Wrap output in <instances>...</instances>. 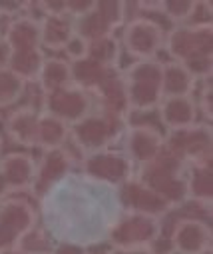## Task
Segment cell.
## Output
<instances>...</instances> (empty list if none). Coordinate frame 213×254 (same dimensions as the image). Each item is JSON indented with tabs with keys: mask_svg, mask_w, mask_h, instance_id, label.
I'll list each match as a JSON object with an SVG mask.
<instances>
[{
	"mask_svg": "<svg viewBox=\"0 0 213 254\" xmlns=\"http://www.w3.org/2000/svg\"><path fill=\"white\" fill-rule=\"evenodd\" d=\"M126 88L128 112H150L162 102V62L133 60L120 74Z\"/></svg>",
	"mask_w": 213,
	"mask_h": 254,
	"instance_id": "6da1fadb",
	"label": "cell"
},
{
	"mask_svg": "<svg viewBox=\"0 0 213 254\" xmlns=\"http://www.w3.org/2000/svg\"><path fill=\"white\" fill-rule=\"evenodd\" d=\"M183 162L170 154L168 150H162L150 164L139 166L137 180L152 188L154 192L164 198L171 208L187 200L185 196V178L181 176Z\"/></svg>",
	"mask_w": 213,
	"mask_h": 254,
	"instance_id": "7a4b0ae2",
	"label": "cell"
},
{
	"mask_svg": "<svg viewBox=\"0 0 213 254\" xmlns=\"http://www.w3.org/2000/svg\"><path fill=\"white\" fill-rule=\"evenodd\" d=\"M164 150L177 156L183 164L211 162V126L193 124L189 128L170 130L164 136Z\"/></svg>",
	"mask_w": 213,
	"mask_h": 254,
	"instance_id": "3957f363",
	"label": "cell"
},
{
	"mask_svg": "<svg viewBox=\"0 0 213 254\" xmlns=\"http://www.w3.org/2000/svg\"><path fill=\"white\" fill-rule=\"evenodd\" d=\"M166 32L160 22L152 18H133L124 24L122 46L133 60H156V54L164 48Z\"/></svg>",
	"mask_w": 213,
	"mask_h": 254,
	"instance_id": "277c9868",
	"label": "cell"
},
{
	"mask_svg": "<svg viewBox=\"0 0 213 254\" xmlns=\"http://www.w3.org/2000/svg\"><path fill=\"white\" fill-rule=\"evenodd\" d=\"M160 232H162L160 218L128 212L122 220L114 224L110 232V242L114 248H124V250L150 248L160 238Z\"/></svg>",
	"mask_w": 213,
	"mask_h": 254,
	"instance_id": "5b68a950",
	"label": "cell"
},
{
	"mask_svg": "<svg viewBox=\"0 0 213 254\" xmlns=\"http://www.w3.org/2000/svg\"><path fill=\"white\" fill-rule=\"evenodd\" d=\"M213 28L211 22H189L175 26L166 38L164 46L171 60L183 62L193 54H211Z\"/></svg>",
	"mask_w": 213,
	"mask_h": 254,
	"instance_id": "8992f818",
	"label": "cell"
},
{
	"mask_svg": "<svg viewBox=\"0 0 213 254\" xmlns=\"http://www.w3.org/2000/svg\"><path fill=\"white\" fill-rule=\"evenodd\" d=\"M44 112L56 116L58 120H62L68 126H74L92 112L90 92L76 84H68L54 92H46L44 94Z\"/></svg>",
	"mask_w": 213,
	"mask_h": 254,
	"instance_id": "52a82bcc",
	"label": "cell"
},
{
	"mask_svg": "<svg viewBox=\"0 0 213 254\" xmlns=\"http://www.w3.org/2000/svg\"><path fill=\"white\" fill-rule=\"evenodd\" d=\"M118 130V118L110 114H88L78 124L70 126V136L78 148L88 156L108 148Z\"/></svg>",
	"mask_w": 213,
	"mask_h": 254,
	"instance_id": "ba28073f",
	"label": "cell"
},
{
	"mask_svg": "<svg viewBox=\"0 0 213 254\" xmlns=\"http://www.w3.org/2000/svg\"><path fill=\"white\" fill-rule=\"evenodd\" d=\"M36 228V212L26 200H4L0 204V248L18 246Z\"/></svg>",
	"mask_w": 213,
	"mask_h": 254,
	"instance_id": "9c48e42d",
	"label": "cell"
},
{
	"mask_svg": "<svg viewBox=\"0 0 213 254\" xmlns=\"http://www.w3.org/2000/svg\"><path fill=\"white\" fill-rule=\"evenodd\" d=\"M84 172L92 180L122 186L131 178V162L124 152H112V150H102L96 154L84 156Z\"/></svg>",
	"mask_w": 213,
	"mask_h": 254,
	"instance_id": "30bf717a",
	"label": "cell"
},
{
	"mask_svg": "<svg viewBox=\"0 0 213 254\" xmlns=\"http://www.w3.org/2000/svg\"><path fill=\"white\" fill-rule=\"evenodd\" d=\"M124 148L131 164L146 166L164 150V134L152 124H133L126 130Z\"/></svg>",
	"mask_w": 213,
	"mask_h": 254,
	"instance_id": "8fae6325",
	"label": "cell"
},
{
	"mask_svg": "<svg viewBox=\"0 0 213 254\" xmlns=\"http://www.w3.org/2000/svg\"><path fill=\"white\" fill-rule=\"evenodd\" d=\"M120 196H122V202L126 204L128 212H131V214L162 218L164 214H168L171 210V206L164 198H160L152 188L141 184L137 178H129L128 182L122 184Z\"/></svg>",
	"mask_w": 213,
	"mask_h": 254,
	"instance_id": "7c38bea8",
	"label": "cell"
},
{
	"mask_svg": "<svg viewBox=\"0 0 213 254\" xmlns=\"http://www.w3.org/2000/svg\"><path fill=\"white\" fill-rule=\"evenodd\" d=\"M170 242L171 250L179 254H199L211 248V228L197 218H179L173 224Z\"/></svg>",
	"mask_w": 213,
	"mask_h": 254,
	"instance_id": "4fadbf2b",
	"label": "cell"
},
{
	"mask_svg": "<svg viewBox=\"0 0 213 254\" xmlns=\"http://www.w3.org/2000/svg\"><path fill=\"white\" fill-rule=\"evenodd\" d=\"M160 118L164 126L170 130H181L197 124V102L191 96H168L162 98L160 106Z\"/></svg>",
	"mask_w": 213,
	"mask_h": 254,
	"instance_id": "5bb4252c",
	"label": "cell"
},
{
	"mask_svg": "<svg viewBox=\"0 0 213 254\" xmlns=\"http://www.w3.org/2000/svg\"><path fill=\"white\" fill-rule=\"evenodd\" d=\"M0 172H2L8 190H28L34 184L36 162L28 152H10L0 158Z\"/></svg>",
	"mask_w": 213,
	"mask_h": 254,
	"instance_id": "9a60e30c",
	"label": "cell"
},
{
	"mask_svg": "<svg viewBox=\"0 0 213 254\" xmlns=\"http://www.w3.org/2000/svg\"><path fill=\"white\" fill-rule=\"evenodd\" d=\"M70 166H72V156L68 154V150L64 148L46 150L42 158L36 162V176H34L32 188L44 192V190H48L50 186H54L58 180L66 176Z\"/></svg>",
	"mask_w": 213,
	"mask_h": 254,
	"instance_id": "2e32d148",
	"label": "cell"
},
{
	"mask_svg": "<svg viewBox=\"0 0 213 254\" xmlns=\"http://www.w3.org/2000/svg\"><path fill=\"white\" fill-rule=\"evenodd\" d=\"M38 116L32 106H20L12 110L4 122L6 136L20 146H36V126H38Z\"/></svg>",
	"mask_w": 213,
	"mask_h": 254,
	"instance_id": "e0dca14e",
	"label": "cell"
},
{
	"mask_svg": "<svg viewBox=\"0 0 213 254\" xmlns=\"http://www.w3.org/2000/svg\"><path fill=\"white\" fill-rule=\"evenodd\" d=\"M74 32V20L68 14H44L40 18V46L50 50H64Z\"/></svg>",
	"mask_w": 213,
	"mask_h": 254,
	"instance_id": "ac0fdd59",
	"label": "cell"
},
{
	"mask_svg": "<svg viewBox=\"0 0 213 254\" xmlns=\"http://www.w3.org/2000/svg\"><path fill=\"white\" fill-rule=\"evenodd\" d=\"M197 80L185 70L181 62H162V96H191Z\"/></svg>",
	"mask_w": 213,
	"mask_h": 254,
	"instance_id": "d6986e66",
	"label": "cell"
},
{
	"mask_svg": "<svg viewBox=\"0 0 213 254\" xmlns=\"http://www.w3.org/2000/svg\"><path fill=\"white\" fill-rule=\"evenodd\" d=\"M2 36L10 44L12 50L42 48L40 46V20H36L32 16H16L8 24V28Z\"/></svg>",
	"mask_w": 213,
	"mask_h": 254,
	"instance_id": "ffe728a7",
	"label": "cell"
},
{
	"mask_svg": "<svg viewBox=\"0 0 213 254\" xmlns=\"http://www.w3.org/2000/svg\"><path fill=\"white\" fill-rule=\"evenodd\" d=\"M92 92H96V96H100L102 104L106 106V114L122 118L128 112V102H126V88L122 82V76L114 70L110 72Z\"/></svg>",
	"mask_w": 213,
	"mask_h": 254,
	"instance_id": "44dd1931",
	"label": "cell"
},
{
	"mask_svg": "<svg viewBox=\"0 0 213 254\" xmlns=\"http://www.w3.org/2000/svg\"><path fill=\"white\" fill-rule=\"evenodd\" d=\"M70 138V126L58 120L48 112H40L38 126H36V146L46 150L64 148L66 140Z\"/></svg>",
	"mask_w": 213,
	"mask_h": 254,
	"instance_id": "7402d4cb",
	"label": "cell"
},
{
	"mask_svg": "<svg viewBox=\"0 0 213 254\" xmlns=\"http://www.w3.org/2000/svg\"><path fill=\"white\" fill-rule=\"evenodd\" d=\"M185 196L197 204H211L213 198V172L211 162L193 164L189 176L185 178Z\"/></svg>",
	"mask_w": 213,
	"mask_h": 254,
	"instance_id": "603a6c76",
	"label": "cell"
},
{
	"mask_svg": "<svg viewBox=\"0 0 213 254\" xmlns=\"http://www.w3.org/2000/svg\"><path fill=\"white\" fill-rule=\"evenodd\" d=\"M70 70H72V84L92 92L110 72H114L112 68L104 66L102 62L86 56L78 62H70Z\"/></svg>",
	"mask_w": 213,
	"mask_h": 254,
	"instance_id": "cb8c5ba5",
	"label": "cell"
},
{
	"mask_svg": "<svg viewBox=\"0 0 213 254\" xmlns=\"http://www.w3.org/2000/svg\"><path fill=\"white\" fill-rule=\"evenodd\" d=\"M38 84H40L44 94L72 84L70 62L66 58H46L44 64H42V70L38 74Z\"/></svg>",
	"mask_w": 213,
	"mask_h": 254,
	"instance_id": "d4e9b609",
	"label": "cell"
},
{
	"mask_svg": "<svg viewBox=\"0 0 213 254\" xmlns=\"http://www.w3.org/2000/svg\"><path fill=\"white\" fill-rule=\"evenodd\" d=\"M44 52L42 48H28V50H12L8 70L16 74L20 80H38V74L44 64Z\"/></svg>",
	"mask_w": 213,
	"mask_h": 254,
	"instance_id": "484cf974",
	"label": "cell"
},
{
	"mask_svg": "<svg viewBox=\"0 0 213 254\" xmlns=\"http://www.w3.org/2000/svg\"><path fill=\"white\" fill-rule=\"evenodd\" d=\"M74 32H76L78 36H82L84 40L94 42V40L112 36V34H114V28H112V24L104 18V14L96 8V4H94V8H92L86 16L74 20Z\"/></svg>",
	"mask_w": 213,
	"mask_h": 254,
	"instance_id": "4316f807",
	"label": "cell"
},
{
	"mask_svg": "<svg viewBox=\"0 0 213 254\" xmlns=\"http://www.w3.org/2000/svg\"><path fill=\"white\" fill-rule=\"evenodd\" d=\"M199 2L195 0H164V2H158L156 10L166 14L170 20L181 24H189L193 20V16L197 14Z\"/></svg>",
	"mask_w": 213,
	"mask_h": 254,
	"instance_id": "83f0119b",
	"label": "cell"
},
{
	"mask_svg": "<svg viewBox=\"0 0 213 254\" xmlns=\"http://www.w3.org/2000/svg\"><path fill=\"white\" fill-rule=\"evenodd\" d=\"M90 58L102 62L104 66L116 70L118 66V60H120V42L116 40V36H106V38H100V40H94L90 42V52H88Z\"/></svg>",
	"mask_w": 213,
	"mask_h": 254,
	"instance_id": "f1b7e54d",
	"label": "cell"
},
{
	"mask_svg": "<svg viewBox=\"0 0 213 254\" xmlns=\"http://www.w3.org/2000/svg\"><path fill=\"white\" fill-rule=\"evenodd\" d=\"M26 82L12 74L8 68H0V108H6L18 102L24 92Z\"/></svg>",
	"mask_w": 213,
	"mask_h": 254,
	"instance_id": "f546056e",
	"label": "cell"
},
{
	"mask_svg": "<svg viewBox=\"0 0 213 254\" xmlns=\"http://www.w3.org/2000/svg\"><path fill=\"white\" fill-rule=\"evenodd\" d=\"M126 6L128 4L122 0H100V2H96V8L104 14V18L112 24L114 30L126 24Z\"/></svg>",
	"mask_w": 213,
	"mask_h": 254,
	"instance_id": "4dcf8cb0",
	"label": "cell"
},
{
	"mask_svg": "<svg viewBox=\"0 0 213 254\" xmlns=\"http://www.w3.org/2000/svg\"><path fill=\"white\" fill-rule=\"evenodd\" d=\"M181 64L185 70L197 80V78H211V68H213V54H193L187 60H183Z\"/></svg>",
	"mask_w": 213,
	"mask_h": 254,
	"instance_id": "1f68e13d",
	"label": "cell"
},
{
	"mask_svg": "<svg viewBox=\"0 0 213 254\" xmlns=\"http://www.w3.org/2000/svg\"><path fill=\"white\" fill-rule=\"evenodd\" d=\"M88 52H90V42L84 40L78 34H74L72 38L68 40V44L64 46V54H66V60L68 62H78V60L86 58Z\"/></svg>",
	"mask_w": 213,
	"mask_h": 254,
	"instance_id": "d6a6232c",
	"label": "cell"
},
{
	"mask_svg": "<svg viewBox=\"0 0 213 254\" xmlns=\"http://www.w3.org/2000/svg\"><path fill=\"white\" fill-rule=\"evenodd\" d=\"M96 4V0H66V14L72 18V20H78L82 16H86Z\"/></svg>",
	"mask_w": 213,
	"mask_h": 254,
	"instance_id": "836d02e7",
	"label": "cell"
},
{
	"mask_svg": "<svg viewBox=\"0 0 213 254\" xmlns=\"http://www.w3.org/2000/svg\"><path fill=\"white\" fill-rule=\"evenodd\" d=\"M197 110H201V112H203V116L211 120V116H213V100H211V78H207V80H205V86H203V90H201V98H199V102H197Z\"/></svg>",
	"mask_w": 213,
	"mask_h": 254,
	"instance_id": "e575fe53",
	"label": "cell"
},
{
	"mask_svg": "<svg viewBox=\"0 0 213 254\" xmlns=\"http://www.w3.org/2000/svg\"><path fill=\"white\" fill-rule=\"evenodd\" d=\"M50 254H88V250L84 246H78V244H72V242H62V244L54 246L50 250Z\"/></svg>",
	"mask_w": 213,
	"mask_h": 254,
	"instance_id": "d590c367",
	"label": "cell"
},
{
	"mask_svg": "<svg viewBox=\"0 0 213 254\" xmlns=\"http://www.w3.org/2000/svg\"><path fill=\"white\" fill-rule=\"evenodd\" d=\"M44 14H66V0H52V2H40Z\"/></svg>",
	"mask_w": 213,
	"mask_h": 254,
	"instance_id": "8d00e7d4",
	"label": "cell"
},
{
	"mask_svg": "<svg viewBox=\"0 0 213 254\" xmlns=\"http://www.w3.org/2000/svg\"><path fill=\"white\" fill-rule=\"evenodd\" d=\"M10 56H12V48H10V44L4 40V36H0V68H8V64H10Z\"/></svg>",
	"mask_w": 213,
	"mask_h": 254,
	"instance_id": "74e56055",
	"label": "cell"
},
{
	"mask_svg": "<svg viewBox=\"0 0 213 254\" xmlns=\"http://www.w3.org/2000/svg\"><path fill=\"white\" fill-rule=\"evenodd\" d=\"M108 254H152L150 248H139V250H124V248H112Z\"/></svg>",
	"mask_w": 213,
	"mask_h": 254,
	"instance_id": "f35d334b",
	"label": "cell"
},
{
	"mask_svg": "<svg viewBox=\"0 0 213 254\" xmlns=\"http://www.w3.org/2000/svg\"><path fill=\"white\" fill-rule=\"evenodd\" d=\"M0 254H26L20 246H10V248H0Z\"/></svg>",
	"mask_w": 213,
	"mask_h": 254,
	"instance_id": "ab89813d",
	"label": "cell"
},
{
	"mask_svg": "<svg viewBox=\"0 0 213 254\" xmlns=\"http://www.w3.org/2000/svg\"><path fill=\"white\" fill-rule=\"evenodd\" d=\"M6 192H8V186H6V180H4L2 172H0V200L6 196Z\"/></svg>",
	"mask_w": 213,
	"mask_h": 254,
	"instance_id": "60d3db41",
	"label": "cell"
},
{
	"mask_svg": "<svg viewBox=\"0 0 213 254\" xmlns=\"http://www.w3.org/2000/svg\"><path fill=\"white\" fill-rule=\"evenodd\" d=\"M199 254H213V250H211V248H207V250H203V252H199Z\"/></svg>",
	"mask_w": 213,
	"mask_h": 254,
	"instance_id": "b9f144b4",
	"label": "cell"
},
{
	"mask_svg": "<svg viewBox=\"0 0 213 254\" xmlns=\"http://www.w3.org/2000/svg\"><path fill=\"white\" fill-rule=\"evenodd\" d=\"M166 254H179V252H175V250H170V252H166Z\"/></svg>",
	"mask_w": 213,
	"mask_h": 254,
	"instance_id": "7bdbcfd3",
	"label": "cell"
},
{
	"mask_svg": "<svg viewBox=\"0 0 213 254\" xmlns=\"http://www.w3.org/2000/svg\"><path fill=\"white\" fill-rule=\"evenodd\" d=\"M0 148H2V134H0Z\"/></svg>",
	"mask_w": 213,
	"mask_h": 254,
	"instance_id": "ee69618b",
	"label": "cell"
},
{
	"mask_svg": "<svg viewBox=\"0 0 213 254\" xmlns=\"http://www.w3.org/2000/svg\"><path fill=\"white\" fill-rule=\"evenodd\" d=\"M34 254H50V252H34Z\"/></svg>",
	"mask_w": 213,
	"mask_h": 254,
	"instance_id": "f6af8a7d",
	"label": "cell"
},
{
	"mask_svg": "<svg viewBox=\"0 0 213 254\" xmlns=\"http://www.w3.org/2000/svg\"><path fill=\"white\" fill-rule=\"evenodd\" d=\"M0 36H2V34H0Z\"/></svg>",
	"mask_w": 213,
	"mask_h": 254,
	"instance_id": "bcb514c9",
	"label": "cell"
}]
</instances>
